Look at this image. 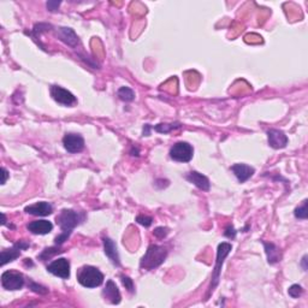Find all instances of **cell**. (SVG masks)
<instances>
[{"instance_id":"24","label":"cell","mask_w":308,"mask_h":308,"mask_svg":"<svg viewBox=\"0 0 308 308\" xmlns=\"http://www.w3.org/2000/svg\"><path fill=\"white\" fill-rule=\"evenodd\" d=\"M120 280H122L123 286H126V289L128 290L130 294H134V292H135V286H134V282H132V278L122 274V276H120Z\"/></svg>"},{"instance_id":"20","label":"cell","mask_w":308,"mask_h":308,"mask_svg":"<svg viewBox=\"0 0 308 308\" xmlns=\"http://www.w3.org/2000/svg\"><path fill=\"white\" fill-rule=\"evenodd\" d=\"M62 252H63V250H60L59 246H57V247L45 248V250H42V253H41L40 256H38V258L41 260V262H46V260L52 259L53 256H57V254L62 253Z\"/></svg>"},{"instance_id":"23","label":"cell","mask_w":308,"mask_h":308,"mask_svg":"<svg viewBox=\"0 0 308 308\" xmlns=\"http://www.w3.org/2000/svg\"><path fill=\"white\" fill-rule=\"evenodd\" d=\"M295 217L298 219H306L308 217V211H307V200L302 201V204L298 207H296L294 212Z\"/></svg>"},{"instance_id":"12","label":"cell","mask_w":308,"mask_h":308,"mask_svg":"<svg viewBox=\"0 0 308 308\" xmlns=\"http://www.w3.org/2000/svg\"><path fill=\"white\" fill-rule=\"evenodd\" d=\"M24 212L32 216H38V217H46V216L52 214L53 206L46 201H40V202L26 206Z\"/></svg>"},{"instance_id":"3","label":"cell","mask_w":308,"mask_h":308,"mask_svg":"<svg viewBox=\"0 0 308 308\" xmlns=\"http://www.w3.org/2000/svg\"><path fill=\"white\" fill-rule=\"evenodd\" d=\"M231 250H232V246H231L230 244H228V242H222V244H219L218 250H217V260H216L214 271H213V274H212L211 286H210L208 295H207V298H208V296L214 292V289L217 288V286L219 284V280H220V272H222V268H223L224 260H225V258L229 256Z\"/></svg>"},{"instance_id":"10","label":"cell","mask_w":308,"mask_h":308,"mask_svg":"<svg viewBox=\"0 0 308 308\" xmlns=\"http://www.w3.org/2000/svg\"><path fill=\"white\" fill-rule=\"evenodd\" d=\"M30 244L26 241H18L16 242L12 247L8 248V250H4L2 252V266L6 265L8 262H14L17 258L20 256V250H24L26 248H29Z\"/></svg>"},{"instance_id":"6","label":"cell","mask_w":308,"mask_h":308,"mask_svg":"<svg viewBox=\"0 0 308 308\" xmlns=\"http://www.w3.org/2000/svg\"><path fill=\"white\" fill-rule=\"evenodd\" d=\"M24 276L16 270H8L2 274V286L6 290H20L24 286Z\"/></svg>"},{"instance_id":"27","label":"cell","mask_w":308,"mask_h":308,"mask_svg":"<svg viewBox=\"0 0 308 308\" xmlns=\"http://www.w3.org/2000/svg\"><path fill=\"white\" fill-rule=\"evenodd\" d=\"M136 222H138V224H141V225H144V226L148 228V226H150V225H152L153 218L148 217V216L141 214V216H138V218H136Z\"/></svg>"},{"instance_id":"15","label":"cell","mask_w":308,"mask_h":308,"mask_svg":"<svg viewBox=\"0 0 308 308\" xmlns=\"http://www.w3.org/2000/svg\"><path fill=\"white\" fill-rule=\"evenodd\" d=\"M231 171H232L234 174L236 176V178L238 180L240 183H244L247 182L248 180L253 176L256 170L254 168L250 166L247 164H235L231 166Z\"/></svg>"},{"instance_id":"1","label":"cell","mask_w":308,"mask_h":308,"mask_svg":"<svg viewBox=\"0 0 308 308\" xmlns=\"http://www.w3.org/2000/svg\"><path fill=\"white\" fill-rule=\"evenodd\" d=\"M168 256V250L162 246L150 244L148 247L144 256H142L140 266L144 270H153L158 266H160L165 262Z\"/></svg>"},{"instance_id":"21","label":"cell","mask_w":308,"mask_h":308,"mask_svg":"<svg viewBox=\"0 0 308 308\" xmlns=\"http://www.w3.org/2000/svg\"><path fill=\"white\" fill-rule=\"evenodd\" d=\"M182 126V124L180 123H170V124H166V123H162V124H158V126H154V130L158 132H160V134H168L170 132H172V130H176Z\"/></svg>"},{"instance_id":"19","label":"cell","mask_w":308,"mask_h":308,"mask_svg":"<svg viewBox=\"0 0 308 308\" xmlns=\"http://www.w3.org/2000/svg\"><path fill=\"white\" fill-rule=\"evenodd\" d=\"M264 247H265L266 256H268V262L270 264H276L280 262V250L276 244H271V242H265L262 241Z\"/></svg>"},{"instance_id":"4","label":"cell","mask_w":308,"mask_h":308,"mask_svg":"<svg viewBox=\"0 0 308 308\" xmlns=\"http://www.w3.org/2000/svg\"><path fill=\"white\" fill-rule=\"evenodd\" d=\"M84 220V213L76 212L74 210H62L60 213L56 218V222L59 225L62 231H69L72 232L77 225H80Z\"/></svg>"},{"instance_id":"29","label":"cell","mask_w":308,"mask_h":308,"mask_svg":"<svg viewBox=\"0 0 308 308\" xmlns=\"http://www.w3.org/2000/svg\"><path fill=\"white\" fill-rule=\"evenodd\" d=\"M168 234V228L159 226V228H156V229H154V236L158 238H164Z\"/></svg>"},{"instance_id":"7","label":"cell","mask_w":308,"mask_h":308,"mask_svg":"<svg viewBox=\"0 0 308 308\" xmlns=\"http://www.w3.org/2000/svg\"><path fill=\"white\" fill-rule=\"evenodd\" d=\"M50 93H51V96L54 99V102L60 104V105L71 106L77 102L75 96L71 92L60 87V86H51Z\"/></svg>"},{"instance_id":"9","label":"cell","mask_w":308,"mask_h":308,"mask_svg":"<svg viewBox=\"0 0 308 308\" xmlns=\"http://www.w3.org/2000/svg\"><path fill=\"white\" fill-rule=\"evenodd\" d=\"M64 148L69 153H80L84 150V138L80 134H66L63 138Z\"/></svg>"},{"instance_id":"2","label":"cell","mask_w":308,"mask_h":308,"mask_svg":"<svg viewBox=\"0 0 308 308\" xmlns=\"http://www.w3.org/2000/svg\"><path fill=\"white\" fill-rule=\"evenodd\" d=\"M77 280L84 288H96L104 283V274L94 266H82L77 271Z\"/></svg>"},{"instance_id":"22","label":"cell","mask_w":308,"mask_h":308,"mask_svg":"<svg viewBox=\"0 0 308 308\" xmlns=\"http://www.w3.org/2000/svg\"><path fill=\"white\" fill-rule=\"evenodd\" d=\"M117 96L120 100H123V102H132V100L135 99L134 90H132V88H129V87L120 88V90H118V92H117Z\"/></svg>"},{"instance_id":"14","label":"cell","mask_w":308,"mask_h":308,"mask_svg":"<svg viewBox=\"0 0 308 308\" xmlns=\"http://www.w3.org/2000/svg\"><path fill=\"white\" fill-rule=\"evenodd\" d=\"M102 295L105 300H108L112 304H118L120 302V298H122L120 289H118V286H116V283L112 280H108L105 289L102 290Z\"/></svg>"},{"instance_id":"5","label":"cell","mask_w":308,"mask_h":308,"mask_svg":"<svg viewBox=\"0 0 308 308\" xmlns=\"http://www.w3.org/2000/svg\"><path fill=\"white\" fill-rule=\"evenodd\" d=\"M194 156V148L188 142H177L170 150V158L178 162H189Z\"/></svg>"},{"instance_id":"33","label":"cell","mask_w":308,"mask_h":308,"mask_svg":"<svg viewBox=\"0 0 308 308\" xmlns=\"http://www.w3.org/2000/svg\"><path fill=\"white\" fill-rule=\"evenodd\" d=\"M150 124H144V136H148L150 134Z\"/></svg>"},{"instance_id":"8","label":"cell","mask_w":308,"mask_h":308,"mask_svg":"<svg viewBox=\"0 0 308 308\" xmlns=\"http://www.w3.org/2000/svg\"><path fill=\"white\" fill-rule=\"evenodd\" d=\"M47 271L52 274L53 276H57L68 280L70 277V262L65 258H59V259L53 260L51 264L47 266Z\"/></svg>"},{"instance_id":"18","label":"cell","mask_w":308,"mask_h":308,"mask_svg":"<svg viewBox=\"0 0 308 308\" xmlns=\"http://www.w3.org/2000/svg\"><path fill=\"white\" fill-rule=\"evenodd\" d=\"M186 180H189V182L192 183L194 186H196L198 188L201 189L204 192H208L210 190V180L206 176H204L202 174L198 172V171H190L188 174L186 176Z\"/></svg>"},{"instance_id":"11","label":"cell","mask_w":308,"mask_h":308,"mask_svg":"<svg viewBox=\"0 0 308 308\" xmlns=\"http://www.w3.org/2000/svg\"><path fill=\"white\" fill-rule=\"evenodd\" d=\"M268 144L274 150H280L288 144V136L282 130L270 129L268 132Z\"/></svg>"},{"instance_id":"34","label":"cell","mask_w":308,"mask_h":308,"mask_svg":"<svg viewBox=\"0 0 308 308\" xmlns=\"http://www.w3.org/2000/svg\"><path fill=\"white\" fill-rule=\"evenodd\" d=\"M306 260H307V256H304V259H302V265H304V271H306V270H307V266H306Z\"/></svg>"},{"instance_id":"30","label":"cell","mask_w":308,"mask_h":308,"mask_svg":"<svg viewBox=\"0 0 308 308\" xmlns=\"http://www.w3.org/2000/svg\"><path fill=\"white\" fill-rule=\"evenodd\" d=\"M224 236H226L228 238H235L236 236V230L232 225H229L224 231Z\"/></svg>"},{"instance_id":"28","label":"cell","mask_w":308,"mask_h":308,"mask_svg":"<svg viewBox=\"0 0 308 308\" xmlns=\"http://www.w3.org/2000/svg\"><path fill=\"white\" fill-rule=\"evenodd\" d=\"M70 235H71V232H69V231H62L60 235H58L57 238H56V240H54L56 246H62V244H63L65 241H68V238H69Z\"/></svg>"},{"instance_id":"17","label":"cell","mask_w":308,"mask_h":308,"mask_svg":"<svg viewBox=\"0 0 308 308\" xmlns=\"http://www.w3.org/2000/svg\"><path fill=\"white\" fill-rule=\"evenodd\" d=\"M102 244L105 254L108 256V259L111 260L112 264H114V266H120V254H118L117 246H116L114 241H112L110 238H102Z\"/></svg>"},{"instance_id":"16","label":"cell","mask_w":308,"mask_h":308,"mask_svg":"<svg viewBox=\"0 0 308 308\" xmlns=\"http://www.w3.org/2000/svg\"><path fill=\"white\" fill-rule=\"evenodd\" d=\"M26 229L30 231L32 234H34V235H46V234H50L53 230V224L51 222L45 220V219H42V220H34L26 225Z\"/></svg>"},{"instance_id":"13","label":"cell","mask_w":308,"mask_h":308,"mask_svg":"<svg viewBox=\"0 0 308 308\" xmlns=\"http://www.w3.org/2000/svg\"><path fill=\"white\" fill-rule=\"evenodd\" d=\"M57 38L60 41H63L65 45L70 47H76L78 45V38H77L76 32L71 28H66V26H60L57 29Z\"/></svg>"},{"instance_id":"32","label":"cell","mask_w":308,"mask_h":308,"mask_svg":"<svg viewBox=\"0 0 308 308\" xmlns=\"http://www.w3.org/2000/svg\"><path fill=\"white\" fill-rule=\"evenodd\" d=\"M2 184H5V183H6V180H8V170L5 168H2Z\"/></svg>"},{"instance_id":"31","label":"cell","mask_w":308,"mask_h":308,"mask_svg":"<svg viewBox=\"0 0 308 308\" xmlns=\"http://www.w3.org/2000/svg\"><path fill=\"white\" fill-rule=\"evenodd\" d=\"M59 5H60V2H47V8L50 11H56L58 10Z\"/></svg>"},{"instance_id":"25","label":"cell","mask_w":308,"mask_h":308,"mask_svg":"<svg viewBox=\"0 0 308 308\" xmlns=\"http://www.w3.org/2000/svg\"><path fill=\"white\" fill-rule=\"evenodd\" d=\"M302 292H304V289H302L301 286H298V284H294V286H292L288 290V294L292 296V298H298V296L302 295Z\"/></svg>"},{"instance_id":"26","label":"cell","mask_w":308,"mask_h":308,"mask_svg":"<svg viewBox=\"0 0 308 308\" xmlns=\"http://www.w3.org/2000/svg\"><path fill=\"white\" fill-rule=\"evenodd\" d=\"M29 288H30L34 292H36V294H40V295H45L48 292V289H47L46 286H40V284H38L35 282H30V284H29Z\"/></svg>"}]
</instances>
